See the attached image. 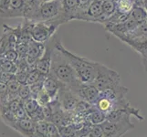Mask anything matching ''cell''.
<instances>
[{
    "label": "cell",
    "instance_id": "obj_6",
    "mask_svg": "<svg viewBox=\"0 0 147 137\" xmlns=\"http://www.w3.org/2000/svg\"><path fill=\"white\" fill-rule=\"evenodd\" d=\"M59 38V37L58 35L55 34L48 42L45 43V51L42 55V57L38 60L36 66H35V69L38 70L39 72H41L42 73L46 75L49 74L50 72L51 62H52V55H53L56 42H57Z\"/></svg>",
    "mask_w": 147,
    "mask_h": 137
},
{
    "label": "cell",
    "instance_id": "obj_29",
    "mask_svg": "<svg viewBox=\"0 0 147 137\" xmlns=\"http://www.w3.org/2000/svg\"><path fill=\"white\" fill-rule=\"evenodd\" d=\"M0 2H1V0H0Z\"/></svg>",
    "mask_w": 147,
    "mask_h": 137
},
{
    "label": "cell",
    "instance_id": "obj_17",
    "mask_svg": "<svg viewBox=\"0 0 147 137\" xmlns=\"http://www.w3.org/2000/svg\"><path fill=\"white\" fill-rule=\"evenodd\" d=\"M103 15L108 19L117 12V1L115 0H104L102 1Z\"/></svg>",
    "mask_w": 147,
    "mask_h": 137
},
{
    "label": "cell",
    "instance_id": "obj_25",
    "mask_svg": "<svg viewBox=\"0 0 147 137\" xmlns=\"http://www.w3.org/2000/svg\"><path fill=\"white\" fill-rule=\"evenodd\" d=\"M24 2L28 6H35V5H38L41 3L39 0H24Z\"/></svg>",
    "mask_w": 147,
    "mask_h": 137
},
{
    "label": "cell",
    "instance_id": "obj_9",
    "mask_svg": "<svg viewBox=\"0 0 147 137\" xmlns=\"http://www.w3.org/2000/svg\"><path fill=\"white\" fill-rule=\"evenodd\" d=\"M45 51V44L38 43L34 41V40H30L28 43V52L27 56V62L29 65V67L32 70L35 69L36 63L38 60L42 57V55Z\"/></svg>",
    "mask_w": 147,
    "mask_h": 137
},
{
    "label": "cell",
    "instance_id": "obj_1",
    "mask_svg": "<svg viewBox=\"0 0 147 137\" xmlns=\"http://www.w3.org/2000/svg\"><path fill=\"white\" fill-rule=\"evenodd\" d=\"M56 45L64 53L66 58L68 59L69 62L73 68L80 82L82 83L92 84L95 80L96 76H97L100 62L92 61V60L87 58L74 54L70 52L69 50L66 49L61 41H60V38L58 39Z\"/></svg>",
    "mask_w": 147,
    "mask_h": 137
},
{
    "label": "cell",
    "instance_id": "obj_13",
    "mask_svg": "<svg viewBox=\"0 0 147 137\" xmlns=\"http://www.w3.org/2000/svg\"><path fill=\"white\" fill-rule=\"evenodd\" d=\"M27 5L24 0H10V7L5 18H25Z\"/></svg>",
    "mask_w": 147,
    "mask_h": 137
},
{
    "label": "cell",
    "instance_id": "obj_12",
    "mask_svg": "<svg viewBox=\"0 0 147 137\" xmlns=\"http://www.w3.org/2000/svg\"><path fill=\"white\" fill-rule=\"evenodd\" d=\"M62 1V19L64 23L75 19L78 10V0H61Z\"/></svg>",
    "mask_w": 147,
    "mask_h": 137
},
{
    "label": "cell",
    "instance_id": "obj_10",
    "mask_svg": "<svg viewBox=\"0 0 147 137\" xmlns=\"http://www.w3.org/2000/svg\"><path fill=\"white\" fill-rule=\"evenodd\" d=\"M62 86H64V84L60 82L58 79H56L50 73L47 75L46 79L43 82V89L49 94L50 99H51V101L54 100H57L59 91Z\"/></svg>",
    "mask_w": 147,
    "mask_h": 137
},
{
    "label": "cell",
    "instance_id": "obj_5",
    "mask_svg": "<svg viewBox=\"0 0 147 137\" xmlns=\"http://www.w3.org/2000/svg\"><path fill=\"white\" fill-rule=\"evenodd\" d=\"M69 89L80 101H83L90 105H94L100 96V90L94 84H87L79 82Z\"/></svg>",
    "mask_w": 147,
    "mask_h": 137
},
{
    "label": "cell",
    "instance_id": "obj_2",
    "mask_svg": "<svg viewBox=\"0 0 147 137\" xmlns=\"http://www.w3.org/2000/svg\"><path fill=\"white\" fill-rule=\"evenodd\" d=\"M49 73L53 75L56 79H58L60 82L67 86L68 88H70L71 86L80 82L68 59L66 58L61 50L57 47V45H55L52 55L51 69H50Z\"/></svg>",
    "mask_w": 147,
    "mask_h": 137
},
{
    "label": "cell",
    "instance_id": "obj_8",
    "mask_svg": "<svg viewBox=\"0 0 147 137\" xmlns=\"http://www.w3.org/2000/svg\"><path fill=\"white\" fill-rule=\"evenodd\" d=\"M57 99L61 108L68 113H74L76 107L80 101V100L66 85L60 88Z\"/></svg>",
    "mask_w": 147,
    "mask_h": 137
},
{
    "label": "cell",
    "instance_id": "obj_27",
    "mask_svg": "<svg viewBox=\"0 0 147 137\" xmlns=\"http://www.w3.org/2000/svg\"><path fill=\"white\" fill-rule=\"evenodd\" d=\"M134 2H135V1H138V0H134Z\"/></svg>",
    "mask_w": 147,
    "mask_h": 137
},
{
    "label": "cell",
    "instance_id": "obj_26",
    "mask_svg": "<svg viewBox=\"0 0 147 137\" xmlns=\"http://www.w3.org/2000/svg\"><path fill=\"white\" fill-rule=\"evenodd\" d=\"M41 3H44V2H49V1H52V0H39Z\"/></svg>",
    "mask_w": 147,
    "mask_h": 137
},
{
    "label": "cell",
    "instance_id": "obj_7",
    "mask_svg": "<svg viewBox=\"0 0 147 137\" xmlns=\"http://www.w3.org/2000/svg\"><path fill=\"white\" fill-rule=\"evenodd\" d=\"M100 125L103 131V137H121L127 132L134 128L131 121L113 123L106 120Z\"/></svg>",
    "mask_w": 147,
    "mask_h": 137
},
{
    "label": "cell",
    "instance_id": "obj_18",
    "mask_svg": "<svg viewBox=\"0 0 147 137\" xmlns=\"http://www.w3.org/2000/svg\"><path fill=\"white\" fill-rule=\"evenodd\" d=\"M134 6V0H117V12L121 14H131Z\"/></svg>",
    "mask_w": 147,
    "mask_h": 137
},
{
    "label": "cell",
    "instance_id": "obj_28",
    "mask_svg": "<svg viewBox=\"0 0 147 137\" xmlns=\"http://www.w3.org/2000/svg\"><path fill=\"white\" fill-rule=\"evenodd\" d=\"M102 1H104V0H102ZM115 1H117V0H115Z\"/></svg>",
    "mask_w": 147,
    "mask_h": 137
},
{
    "label": "cell",
    "instance_id": "obj_21",
    "mask_svg": "<svg viewBox=\"0 0 147 137\" xmlns=\"http://www.w3.org/2000/svg\"><path fill=\"white\" fill-rule=\"evenodd\" d=\"M18 99H20L22 101H27L31 97V91H30V88L29 85L26 84V85H21V88H20L18 94Z\"/></svg>",
    "mask_w": 147,
    "mask_h": 137
},
{
    "label": "cell",
    "instance_id": "obj_11",
    "mask_svg": "<svg viewBox=\"0 0 147 137\" xmlns=\"http://www.w3.org/2000/svg\"><path fill=\"white\" fill-rule=\"evenodd\" d=\"M128 88L121 86V84L115 87H111L109 89H106L100 91V96L99 97L108 99L110 101H117L121 99L126 98V95L128 93Z\"/></svg>",
    "mask_w": 147,
    "mask_h": 137
},
{
    "label": "cell",
    "instance_id": "obj_22",
    "mask_svg": "<svg viewBox=\"0 0 147 137\" xmlns=\"http://www.w3.org/2000/svg\"><path fill=\"white\" fill-rule=\"evenodd\" d=\"M36 100L38 101L39 105H41V106H46L51 103V99H50L49 94L44 90V89L38 94V96L36 97Z\"/></svg>",
    "mask_w": 147,
    "mask_h": 137
},
{
    "label": "cell",
    "instance_id": "obj_16",
    "mask_svg": "<svg viewBox=\"0 0 147 137\" xmlns=\"http://www.w3.org/2000/svg\"><path fill=\"white\" fill-rule=\"evenodd\" d=\"M131 17L140 25L147 22V9L144 7L134 6L131 12Z\"/></svg>",
    "mask_w": 147,
    "mask_h": 137
},
{
    "label": "cell",
    "instance_id": "obj_4",
    "mask_svg": "<svg viewBox=\"0 0 147 137\" xmlns=\"http://www.w3.org/2000/svg\"><path fill=\"white\" fill-rule=\"evenodd\" d=\"M60 21H49V22H38L34 23L31 28V38L38 43L45 44L56 34V31Z\"/></svg>",
    "mask_w": 147,
    "mask_h": 137
},
{
    "label": "cell",
    "instance_id": "obj_3",
    "mask_svg": "<svg viewBox=\"0 0 147 137\" xmlns=\"http://www.w3.org/2000/svg\"><path fill=\"white\" fill-rule=\"evenodd\" d=\"M120 82L121 77L117 72L105 66L104 64L100 63L97 76H96L95 80L92 84H94L100 91L120 85Z\"/></svg>",
    "mask_w": 147,
    "mask_h": 137
},
{
    "label": "cell",
    "instance_id": "obj_14",
    "mask_svg": "<svg viewBox=\"0 0 147 137\" xmlns=\"http://www.w3.org/2000/svg\"><path fill=\"white\" fill-rule=\"evenodd\" d=\"M86 124L90 125H100L106 121V113L99 111L93 105L90 110L84 116Z\"/></svg>",
    "mask_w": 147,
    "mask_h": 137
},
{
    "label": "cell",
    "instance_id": "obj_20",
    "mask_svg": "<svg viewBox=\"0 0 147 137\" xmlns=\"http://www.w3.org/2000/svg\"><path fill=\"white\" fill-rule=\"evenodd\" d=\"M23 105H24V108L26 110L29 118L31 117V116L36 113L40 107H41V105H39L38 101L33 98H30L27 101H23Z\"/></svg>",
    "mask_w": 147,
    "mask_h": 137
},
{
    "label": "cell",
    "instance_id": "obj_15",
    "mask_svg": "<svg viewBox=\"0 0 147 137\" xmlns=\"http://www.w3.org/2000/svg\"><path fill=\"white\" fill-rule=\"evenodd\" d=\"M131 116L134 114L130 111L126 110H113L110 113H106V120L113 123H119V121H131Z\"/></svg>",
    "mask_w": 147,
    "mask_h": 137
},
{
    "label": "cell",
    "instance_id": "obj_19",
    "mask_svg": "<svg viewBox=\"0 0 147 137\" xmlns=\"http://www.w3.org/2000/svg\"><path fill=\"white\" fill-rule=\"evenodd\" d=\"M47 75L39 72L37 69H33L28 72V80L27 83L28 85H31L33 83L39 82H44V80L46 79Z\"/></svg>",
    "mask_w": 147,
    "mask_h": 137
},
{
    "label": "cell",
    "instance_id": "obj_23",
    "mask_svg": "<svg viewBox=\"0 0 147 137\" xmlns=\"http://www.w3.org/2000/svg\"><path fill=\"white\" fill-rule=\"evenodd\" d=\"M2 57L4 59H6L8 61H12V62H16L17 60L18 59V54L17 52L16 49H8L7 51L5 53Z\"/></svg>",
    "mask_w": 147,
    "mask_h": 137
},
{
    "label": "cell",
    "instance_id": "obj_24",
    "mask_svg": "<svg viewBox=\"0 0 147 137\" xmlns=\"http://www.w3.org/2000/svg\"><path fill=\"white\" fill-rule=\"evenodd\" d=\"M29 88H30V91H31V97L33 99H36L38 94L43 90V82L33 83L31 85H29Z\"/></svg>",
    "mask_w": 147,
    "mask_h": 137
}]
</instances>
